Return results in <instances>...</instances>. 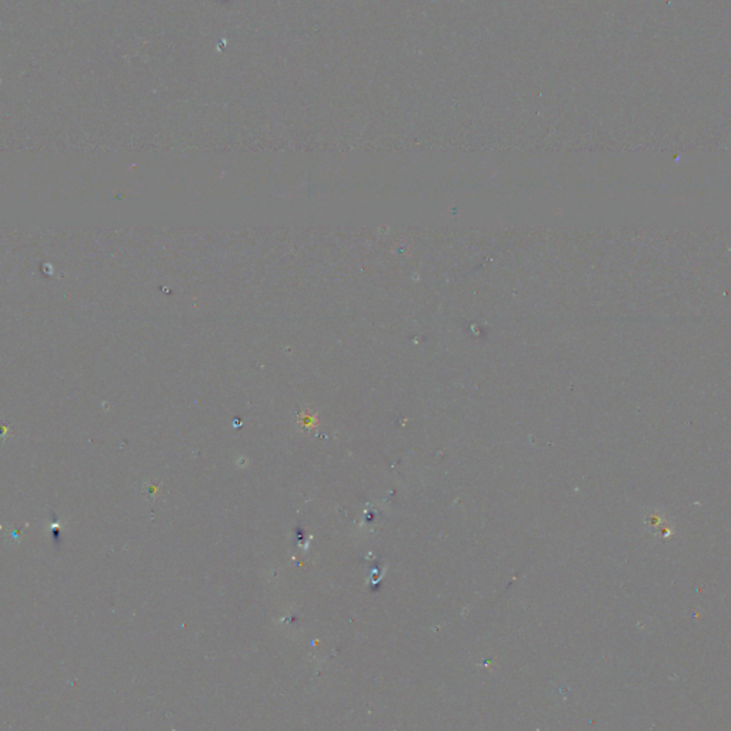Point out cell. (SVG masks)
Here are the masks:
<instances>
[{
	"mask_svg": "<svg viewBox=\"0 0 731 731\" xmlns=\"http://www.w3.org/2000/svg\"><path fill=\"white\" fill-rule=\"evenodd\" d=\"M645 527L649 532V534L653 536L654 540L661 543L673 540V537L676 536V529L668 522L664 511L661 510H650L646 513Z\"/></svg>",
	"mask_w": 731,
	"mask_h": 731,
	"instance_id": "1",
	"label": "cell"
}]
</instances>
